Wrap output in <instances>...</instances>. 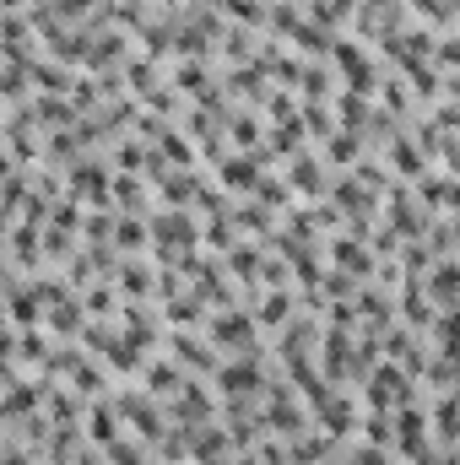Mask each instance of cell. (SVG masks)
Instances as JSON below:
<instances>
[{
  "instance_id": "6da1fadb",
  "label": "cell",
  "mask_w": 460,
  "mask_h": 465,
  "mask_svg": "<svg viewBox=\"0 0 460 465\" xmlns=\"http://www.w3.org/2000/svg\"><path fill=\"white\" fill-rule=\"evenodd\" d=\"M260 384H265V373H260V362H255V357H238V362H223V368H217V390L233 395V401L260 395Z\"/></svg>"
},
{
  "instance_id": "7a4b0ae2",
  "label": "cell",
  "mask_w": 460,
  "mask_h": 465,
  "mask_svg": "<svg viewBox=\"0 0 460 465\" xmlns=\"http://www.w3.org/2000/svg\"><path fill=\"white\" fill-rule=\"evenodd\" d=\"M115 406H119V417H125V422H135V428H141V439H168V433H163V411H157L146 395H119Z\"/></svg>"
},
{
  "instance_id": "3957f363",
  "label": "cell",
  "mask_w": 460,
  "mask_h": 465,
  "mask_svg": "<svg viewBox=\"0 0 460 465\" xmlns=\"http://www.w3.org/2000/svg\"><path fill=\"white\" fill-rule=\"evenodd\" d=\"M315 417H320V428H325L331 439H346V433L357 428V406H352L346 395H325V401L315 406Z\"/></svg>"
},
{
  "instance_id": "277c9868",
  "label": "cell",
  "mask_w": 460,
  "mask_h": 465,
  "mask_svg": "<svg viewBox=\"0 0 460 465\" xmlns=\"http://www.w3.org/2000/svg\"><path fill=\"white\" fill-rule=\"evenodd\" d=\"M71 190H76L82 201H93V206H109V190H115V184H109V173H104L98 163H76V168H71Z\"/></svg>"
},
{
  "instance_id": "5b68a950",
  "label": "cell",
  "mask_w": 460,
  "mask_h": 465,
  "mask_svg": "<svg viewBox=\"0 0 460 465\" xmlns=\"http://www.w3.org/2000/svg\"><path fill=\"white\" fill-rule=\"evenodd\" d=\"M331 54H336V65H342V76L352 82V93H363V87L374 82V71H368V54H363V44L342 38V44H331Z\"/></svg>"
},
{
  "instance_id": "8992f818",
  "label": "cell",
  "mask_w": 460,
  "mask_h": 465,
  "mask_svg": "<svg viewBox=\"0 0 460 465\" xmlns=\"http://www.w3.org/2000/svg\"><path fill=\"white\" fill-rule=\"evenodd\" d=\"M212 341L217 347H249L255 341V325H249V314H223V320H212Z\"/></svg>"
},
{
  "instance_id": "52a82bcc",
  "label": "cell",
  "mask_w": 460,
  "mask_h": 465,
  "mask_svg": "<svg viewBox=\"0 0 460 465\" xmlns=\"http://www.w3.org/2000/svg\"><path fill=\"white\" fill-rule=\"evenodd\" d=\"M141 379H146V390H152V395H174V390H185V373H179L168 357H152V362L141 368Z\"/></svg>"
},
{
  "instance_id": "ba28073f",
  "label": "cell",
  "mask_w": 460,
  "mask_h": 465,
  "mask_svg": "<svg viewBox=\"0 0 460 465\" xmlns=\"http://www.w3.org/2000/svg\"><path fill=\"white\" fill-rule=\"evenodd\" d=\"M152 232H157V243H163V249H190V238H195L185 212H179V217H168V212H163V217H152Z\"/></svg>"
},
{
  "instance_id": "9c48e42d",
  "label": "cell",
  "mask_w": 460,
  "mask_h": 465,
  "mask_svg": "<svg viewBox=\"0 0 460 465\" xmlns=\"http://www.w3.org/2000/svg\"><path fill=\"white\" fill-rule=\"evenodd\" d=\"M115 411H119V406H93V411H87V439H93V444H104V450L119 439Z\"/></svg>"
},
{
  "instance_id": "30bf717a",
  "label": "cell",
  "mask_w": 460,
  "mask_h": 465,
  "mask_svg": "<svg viewBox=\"0 0 460 465\" xmlns=\"http://www.w3.org/2000/svg\"><path fill=\"white\" fill-rule=\"evenodd\" d=\"M331 444H336V439H331L325 428H320L315 439H298V444H293V465H320V460H331Z\"/></svg>"
},
{
  "instance_id": "8fae6325",
  "label": "cell",
  "mask_w": 460,
  "mask_h": 465,
  "mask_svg": "<svg viewBox=\"0 0 460 465\" xmlns=\"http://www.w3.org/2000/svg\"><path fill=\"white\" fill-rule=\"evenodd\" d=\"M287 179H293V184H298L304 195H320V157H293Z\"/></svg>"
},
{
  "instance_id": "7c38bea8",
  "label": "cell",
  "mask_w": 460,
  "mask_h": 465,
  "mask_svg": "<svg viewBox=\"0 0 460 465\" xmlns=\"http://www.w3.org/2000/svg\"><path fill=\"white\" fill-rule=\"evenodd\" d=\"M82 309H87V303H65V298H60V303L49 309V325H55L60 336H76V331H82Z\"/></svg>"
},
{
  "instance_id": "4fadbf2b",
  "label": "cell",
  "mask_w": 460,
  "mask_h": 465,
  "mask_svg": "<svg viewBox=\"0 0 460 465\" xmlns=\"http://www.w3.org/2000/svg\"><path fill=\"white\" fill-rule=\"evenodd\" d=\"M125 87H130V93H146V98H152V93H157V65H152V60H135V65L125 71Z\"/></svg>"
},
{
  "instance_id": "5bb4252c",
  "label": "cell",
  "mask_w": 460,
  "mask_h": 465,
  "mask_svg": "<svg viewBox=\"0 0 460 465\" xmlns=\"http://www.w3.org/2000/svg\"><path fill=\"white\" fill-rule=\"evenodd\" d=\"M157 157H163V163H179V168H190V141H185L179 130H168V135L157 141Z\"/></svg>"
},
{
  "instance_id": "9a60e30c",
  "label": "cell",
  "mask_w": 460,
  "mask_h": 465,
  "mask_svg": "<svg viewBox=\"0 0 460 465\" xmlns=\"http://www.w3.org/2000/svg\"><path fill=\"white\" fill-rule=\"evenodd\" d=\"M115 201H119V206H130V212H141V206H146V195H141V179H135V173H119V179H115Z\"/></svg>"
},
{
  "instance_id": "2e32d148",
  "label": "cell",
  "mask_w": 460,
  "mask_h": 465,
  "mask_svg": "<svg viewBox=\"0 0 460 465\" xmlns=\"http://www.w3.org/2000/svg\"><path fill=\"white\" fill-rule=\"evenodd\" d=\"M428 287H434V298H455V292H460V265H455V260H450V265H439Z\"/></svg>"
},
{
  "instance_id": "e0dca14e",
  "label": "cell",
  "mask_w": 460,
  "mask_h": 465,
  "mask_svg": "<svg viewBox=\"0 0 460 465\" xmlns=\"http://www.w3.org/2000/svg\"><path fill=\"white\" fill-rule=\"evenodd\" d=\"M325 146H331V163H357V130H336Z\"/></svg>"
},
{
  "instance_id": "ac0fdd59",
  "label": "cell",
  "mask_w": 460,
  "mask_h": 465,
  "mask_svg": "<svg viewBox=\"0 0 460 465\" xmlns=\"http://www.w3.org/2000/svg\"><path fill=\"white\" fill-rule=\"evenodd\" d=\"M109 465H146V455H141L135 439H115V444H109Z\"/></svg>"
},
{
  "instance_id": "d6986e66",
  "label": "cell",
  "mask_w": 460,
  "mask_h": 465,
  "mask_svg": "<svg viewBox=\"0 0 460 465\" xmlns=\"http://www.w3.org/2000/svg\"><path fill=\"white\" fill-rule=\"evenodd\" d=\"M119 287H125V292H135V298H146V292H152L146 265H119Z\"/></svg>"
},
{
  "instance_id": "ffe728a7",
  "label": "cell",
  "mask_w": 460,
  "mask_h": 465,
  "mask_svg": "<svg viewBox=\"0 0 460 465\" xmlns=\"http://www.w3.org/2000/svg\"><path fill=\"white\" fill-rule=\"evenodd\" d=\"M115 243H119V249H141V243H146V223H135V217H119Z\"/></svg>"
},
{
  "instance_id": "44dd1931",
  "label": "cell",
  "mask_w": 460,
  "mask_h": 465,
  "mask_svg": "<svg viewBox=\"0 0 460 465\" xmlns=\"http://www.w3.org/2000/svg\"><path fill=\"white\" fill-rule=\"evenodd\" d=\"M287 309H293V298H287V292H271V298L260 303V320H265V325H282Z\"/></svg>"
},
{
  "instance_id": "7402d4cb",
  "label": "cell",
  "mask_w": 460,
  "mask_h": 465,
  "mask_svg": "<svg viewBox=\"0 0 460 465\" xmlns=\"http://www.w3.org/2000/svg\"><path fill=\"white\" fill-rule=\"evenodd\" d=\"M223 5H228L238 22H249V27H260V22H265V5H260V0H223Z\"/></svg>"
},
{
  "instance_id": "603a6c76",
  "label": "cell",
  "mask_w": 460,
  "mask_h": 465,
  "mask_svg": "<svg viewBox=\"0 0 460 465\" xmlns=\"http://www.w3.org/2000/svg\"><path fill=\"white\" fill-rule=\"evenodd\" d=\"M309 135H331V114L320 109V104H304V119H298Z\"/></svg>"
},
{
  "instance_id": "cb8c5ba5",
  "label": "cell",
  "mask_w": 460,
  "mask_h": 465,
  "mask_svg": "<svg viewBox=\"0 0 460 465\" xmlns=\"http://www.w3.org/2000/svg\"><path fill=\"white\" fill-rule=\"evenodd\" d=\"M190 190H195V184H190L185 173H179V179H174V173L163 179V201H168V206H185V201H190Z\"/></svg>"
},
{
  "instance_id": "d4e9b609",
  "label": "cell",
  "mask_w": 460,
  "mask_h": 465,
  "mask_svg": "<svg viewBox=\"0 0 460 465\" xmlns=\"http://www.w3.org/2000/svg\"><path fill=\"white\" fill-rule=\"evenodd\" d=\"M336 104H342V124H352V130H357V124L368 119V109H363V98H357V93H342Z\"/></svg>"
},
{
  "instance_id": "484cf974",
  "label": "cell",
  "mask_w": 460,
  "mask_h": 465,
  "mask_svg": "<svg viewBox=\"0 0 460 465\" xmlns=\"http://www.w3.org/2000/svg\"><path fill=\"white\" fill-rule=\"evenodd\" d=\"M174 87H185V93H201V87H206V65H179Z\"/></svg>"
},
{
  "instance_id": "4316f807",
  "label": "cell",
  "mask_w": 460,
  "mask_h": 465,
  "mask_svg": "<svg viewBox=\"0 0 460 465\" xmlns=\"http://www.w3.org/2000/svg\"><path fill=\"white\" fill-rule=\"evenodd\" d=\"M119 168H130V173H135V168H146V152H141V141H119Z\"/></svg>"
},
{
  "instance_id": "83f0119b",
  "label": "cell",
  "mask_w": 460,
  "mask_h": 465,
  "mask_svg": "<svg viewBox=\"0 0 460 465\" xmlns=\"http://www.w3.org/2000/svg\"><path fill=\"white\" fill-rule=\"evenodd\" d=\"M395 168H401V173H423V157L412 152V141H401V146H395Z\"/></svg>"
},
{
  "instance_id": "f1b7e54d",
  "label": "cell",
  "mask_w": 460,
  "mask_h": 465,
  "mask_svg": "<svg viewBox=\"0 0 460 465\" xmlns=\"http://www.w3.org/2000/svg\"><path fill=\"white\" fill-rule=\"evenodd\" d=\"M336 260H342V265H352V271H368V254H363L357 243H336Z\"/></svg>"
},
{
  "instance_id": "f546056e",
  "label": "cell",
  "mask_w": 460,
  "mask_h": 465,
  "mask_svg": "<svg viewBox=\"0 0 460 465\" xmlns=\"http://www.w3.org/2000/svg\"><path fill=\"white\" fill-rule=\"evenodd\" d=\"M82 303H87L93 314H109V309H115V292H109V287H93V292H87Z\"/></svg>"
},
{
  "instance_id": "4dcf8cb0",
  "label": "cell",
  "mask_w": 460,
  "mask_h": 465,
  "mask_svg": "<svg viewBox=\"0 0 460 465\" xmlns=\"http://www.w3.org/2000/svg\"><path fill=\"white\" fill-rule=\"evenodd\" d=\"M228 265L238 271V276H244V282H249V271H255L260 260H255V249H233V260H228Z\"/></svg>"
},
{
  "instance_id": "1f68e13d",
  "label": "cell",
  "mask_w": 460,
  "mask_h": 465,
  "mask_svg": "<svg viewBox=\"0 0 460 465\" xmlns=\"http://www.w3.org/2000/svg\"><path fill=\"white\" fill-rule=\"evenodd\" d=\"M445 60H450V65L460 71V38H455V44H445Z\"/></svg>"
},
{
  "instance_id": "d6a6232c",
  "label": "cell",
  "mask_w": 460,
  "mask_h": 465,
  "mask_svg": "<svg viewBox=\"0 0 460 465\" xmlns=\"http://www.w3.org/2000/svg\"><path fill=\"white\" fill-rule=\"evenodd\" d=\"M260 465H287V460H282L276 450H260Z\"/></svg>"
}]
</instances>
